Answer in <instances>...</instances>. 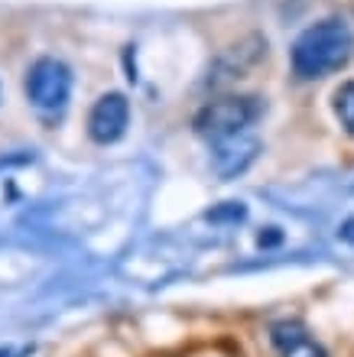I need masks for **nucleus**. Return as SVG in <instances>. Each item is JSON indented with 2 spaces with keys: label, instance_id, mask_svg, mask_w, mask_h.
<instances>
[{
  "label": "nucleus",
  "instance_id": "7ed1b4c3",
  "mask_svg": "<svg viewBox=\"0 0 354 357\" xmlns=\"http://www.w3.org/2000/svg\"><path fill=\"white\" fill-rule=\"evenodd\" d=\"M68 94H72V72H68L66 62H59V59L33 62V68L27 75V98L33 107L56 114L66 107Z\"/></svg>",
  "mask_w": 354,
  "mask_h": 357
},
{
  "label": "nucleus",
  "instance_id": "f257e3e1",
  "mask_svg": "<svg viewBox=\"0 0 354 357\" xmlns=\"http://www.w3.org/2000/svg\"><path fill=\"white\" fill-rule=\"evenodd\" d=\"M354 52V33L348 29V23L341 20H322L316 26L302 29L289 49V62L293 72L302 82H316L325 78L332 72H338L341 66H348V59Z\"/></svg>",
  "mask_w": 354,
  "mask_h": 357
},
{
  "label": "nucleus",
  "instance_id": "20e7f679",
  "mask_svg": "<svg viewBox=\"0 0 354 357\" xmlns=\"http://www.w3.org/2000/svg\"><path fill=\"white\" fill-rule=\"evenodd\" d=\"M127 123H131V101L124 98V94L111 91V94H101L98 101H94L91 114H88V137L94 143H117L127 130Z\"/></svg>",
  "mask_w": 354,
  "mask_h": 357
},
{
  "label": "nucleus",
  "instance_id": "423d86ee",
  "mask_svg": "<svg viewBox=\"0 0 354 357\" xmlns=\"http://www.w3.org/2000/svg\"><path fill=\"white\" fill-rule=\"evenodd\" d=\"M270 341L280 357H325V348L299 321H276L270 328Z\"/></svg>",
  "mask_w": 354,
  "mask_h": 357
},
{
  "label": "nucleus",
  "instance_id": "0eeeda50",
  "mask_svg": "<svg viewBox=\"0 0 354 357\" xmlns=\"http://www.w3.org/2000/svg\"><path fill=\"white\" fill-rule=\"evenodd\" d=\"M335 114L341 127L354 137V82H345V85L335 91Z\"/></svg>",
  "mask_w": 354,
  "mask_h": 357
},
{
  "label": "nucleus",
  "instance_id": "6e6552de",
  "mask_svg": "<svg viewBox=\"0 0 354 357\" xmlns=\"http://www.w3.org/2000/svg\"><path fill=\"white\" fill-rule=\"evenodd\" d=\"M341 237H345L348 244H354V218H348L345 225H341Z\"/></svg>",
  "mask_w": 354,
  "mask_h": 357
},
{
  "label": "nucleus",
  "instance_id": "f03ea898",
  "mask_svg": "<svg viewBox=\"0 0 354 357\" xmlns=\"http://www.w3.org/2000/svg\"><path fill=\"white\" fill-rule=\"evenodd\" d=\"M263 104L257 98H221V101L205 104L196 117V130L208 140H224V137H237L247 133L257 117H260Z\"/></svg>",
  "mask_w": 354,
  "mask_h": 357
},
{
  "label": "nucleus",
  "instance_id": "39448f33",
  "mask_svg": "<svg viewBox=\"0 0 354 357\" xmlns=\"http://www.w3.org/2000/svg\"><path fill=\"white\" fill-rule=\"evenodd\" d=\"M257 150H260V143L253 140V137H247V133L214 140V153H212L214 169H218L221 178H234L237 172H244L247 166H251L253 156H257Z\"/></svg>",
  "mask_w": 354,
  "mask_h": 357
}]
</instances>
